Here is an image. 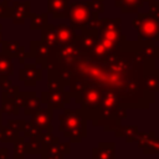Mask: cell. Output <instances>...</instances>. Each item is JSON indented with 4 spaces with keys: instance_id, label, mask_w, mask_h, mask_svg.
I'll return each mask as SVG.
<instances>
[{
    "instance_id": "obj_4",
    "label": "cell",
    "mask_w": 159,
    "mask_h": 159,
    "mask_svg": "<svg viewBox=\"0 0 159 159\" xmlns=\"http://www.w3.org/2000/svg\"><path fill=\"white\" fill-rule=\"evenodd\" d=\"M56 30V40L57 45H66V43H73L76 41V32L75 29L71 25H65V24H58L55 26ZM56 45V46H57Z\"/></svg>"
},
{
    "instance_id": "obj_13",
    "label": "cell",
    "mask_w": 159,
    "mask_h": 159,
    "mask_svg": "<svg viewBox=\"0 0 159 159\" xmlns=\"http://www.w3.org/2000/svg\"><path fill=\"white\" fill-rule=\"evenodd\" d=\"M148 4H149V14L159 21V1L150 0V1H148Z\"/></svg>"
},
{
    "instance_id": "obj_16",
    "label": "cell",
    "mask_w": 159,
    "mask_h": 159,
    "mask_svg": "<svg viewBox=\"0 0 159 159\" xmlns=\"http://www.w3.org/2000/svg\"><path fill=\"white\" fill-rule=\"evenodd\" d=\"M5 2H9V1H12V0H4Z\"/></svg>"
},
{
    "instance_id": "obj_1",
    "label": "cell",
    "mask_w": 159,
    "mask_h": 159,
    "mask_svg": "<svg viewBox=\"0 0 159 159\" xmlns=\"http://www.w3.org/2000/svg\"><path fill=\"white\" fill-rule=\"evenodd\" d=\"M132 24L138 30L140 41H159V21L149 12H139Z\"/></svg>"
},
{
    "instance_id": "obj_6",
    "label": "cell",
    "mask_w": 159,
    "mask_h": 159,
    "mask_svg": "<svg viewBox=\"0 0 159 159\" xmlns=\"http://www.w3.org/2000/svg\"><path fill=\"white\" fill-rule=\"evenodd\" d=\"M144 1L145 0H116V6L119 7L123 14H133L143 6Z\"/></svg>"
},
{
    "instance_id": "obj_8",
    "label": "cell",
    "mask_w": 159,
    "mask_h": 159,
    "mask_svg": "<svg viewBox=\"0 0 159 159\" xmlns=\"http://www.w3.org/2000/svg\"><path fill=\"white\" fill-rule=\"evenodd\" d=\"M31 20V30H39V29H42L46 24H47V14L46 12H42V14H31L30 17Z\"/></svg>"
},
{
    "instance_id": "obj_11",
    "label": "cell",
    "mask_w": 159,
    "mask_h": 159,
    "mask_svg": "<svg viewBox=\"0 0 159 159\" xmlns=\"http://www.w3.org/2000/svg\"><path fill=\"white\" fill-rule=\"evenodd\" d=\"M4 52L6 55L10 56H19V53L22 51V48L20 47L19 42L16 41H9V42H4Z\"/></svg>"
},
{
    "instance_id": "obj_10",
    "label": "cell",
    "mask_w": 159,
    "mask_h": 159,
    "mask_svg": "<svg viewBox=\"0 0 159 159\" xmlns=\"http://www.w3.org/2000/svg\"><path fill=\"white\" fill-rule=\"evenodd\" d=\"M12 71V63L6 53H0V75H7Z\"/></svg>"
},
{
    "instance_id": "obj_7",
    "label": "cell",
    "mask_w": 159,
    "mask_h": 159,
    "mask_svg": "<svg viewBox=\"0 0 159 159\" xmlns=\"http://www.w3.org/2000/svg\"><path fill=\"white\" fill-rule=\"evenodd\" d=\"M41 30H42V42H45L48 47L56 46L57 45V40H56V30H55V26L46 24Z\"/></svg>"
},
{
    "instance_id": "obj_5",
    "label": "cell",
    "mask_w": 159,
    "mask_h": 159,
    "mask_svg": "<svg viewBox=\"0 0 159 159\" xmlns=\"http://www.w3.org/2000/svg\"><path fill=\"white\" fill-rule=\"evenodd\" d=\"M47 11L56 19L68 17L70 0H47Z\"/></svg>"
},
{
    "instance_id": "obj_3",
    "label": "cell",
    "mask_w": 159,
    "mask_h": 159,
    "mask_svg": "<svg viewBox=\"0 0 159 159\" xmlns=\"http://www.w3.org/2000/svg\"><path fill=\"white\" fill-rule=\"evenodd\" d=\"M10 7H11V16L10 17L12 19V21L15 24H22L31 15V6H30L29 1H26V2L15 1Z\"/></svg>"
},
{
    "instance_id": "obj_14",
    "label": "cell",
    "mask_w": 159,
    "mask_h": 159,
    "mask_svg": "<svg viewBox=\"0 0 159 159\" xmlns=\"http://www.w3.org/2000/svg\"><path fill=\"white\" fill-rule=\"evenodd\" d=\"M11 16V7L6 5V2H0V19L10 17Z\"/></svg>"
},
{
    "instance_id": "obj_12",
    "label": "cell",
    "mask_w": 159,
    "mask_h": 159,
    "mask_svg": "<svg viewBox=\"0 0 159 159\" xmlns=\"http://www.w3.org/2000/svg\"><path fill=\"white\" fill-rule=\"evenodd\" d=\"M87 4L91 7V10L92 11H96L97 14H102L104 11L103 0H92V1H87Z\"/></svg>"
},
{
    "instance_id": "obj_15",
    "label": "cell",
    "mask_w": 159,
    "mask_h": 159,
    "mask_svg": "<svg viewBox=\"0 0 159 159\" xmlns=\"http://www.w3.org/2000/svg\"><path fill=\"white\" fill-rule=\"evenodd\" d=\"M0 42H1V25H0Z\"/></svg>"
},
{
    "instance_id": "obj_2",
    "label": "cell",
    "mask_w": 159,
    "mask_h": 159,
    "mask_svg": "<svg viewBox=\"0 0 159 159\" xmlns=\"http://www.w3.org/2000/svg\"><path fill=\"white\" fill-rule=\"evenodd\" d=\"M92 15V10L88 6L87 1H76L70 4V12H68V19H70V25L75 30H82L87 22L89 21Z\"/></svg>"
},
{
    "instance_id": "obj_9",
    "label": "cell",
    "mask_w": 159,
    "mask_h": 159,
    "mask_svg": "<svg viewBox=\"0 0 159 159\" xmlns=\"http://www.w3.org/2000/svg\"><path fill=\"white\" fill-rule=\"evenodd\" d=\"M48 46L45 43V42H31V50H32V53H34V56H36L39 60L41 58V57H46V55H47V52H48Z\"/></svg>"
}]
</instances>
